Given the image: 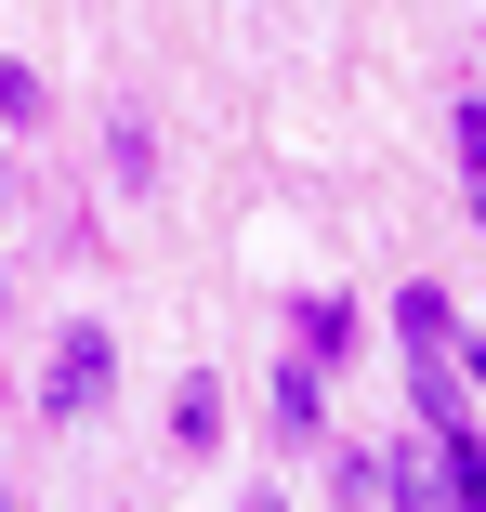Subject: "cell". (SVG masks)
Masks as SVG:
<instances>
[{
    "instance_id": "cell-1",
    "label": "cell",
    "mask_w": 486,
    "mask_h": 512,
    "mask_svg": "<svg viewBox=\"0 0 486 512\" xmlns=\"http://www.w3.org/2000/svg\"><path fill=\"white\" fill-rule=\"evenodd\" d=\"M106 381H119V342L92 329V316L40 355V407H53V421H92V407H106Z\"/></svg>"
},
{
    "instance_id": "cell-2",
    "label": "cell",
    "mask_w": 486,
    "mask_h": 512,
    "mask_svg": "<svg viewBox=\"0 0 486 512\" xmlns=\"http://www.w3.org/2000/svg\"><path fill=\"white\" fill-rule=\"evenodd\" d=\"M171 447H224V381H171Z\"/></svg>"
},
{
    "instance_id": "cell-3",
    "label": "cell",
    "mask_w": 486,
    "mask_h": 512,
    "mask_svg": "<svg viewBox=\"0 0 486 512\" xmlns=\"http://www.w3.org/2000/svg\"><path fill=\"white\" fill-rule=\"evenodd\" d=\"M329 355H355V302H342V289L303 302V368H329Z\"/></svg>"
},
{
    "instance_id": "cell-4",
    "label": "cell",
    "mask_w": 486,
    "mask_h": 512,
    "mask_svg": "<svg viewBox=\"0 0 486 512\" xmlns=\"http://www.w3.org/2000/svg\"><path fill=\"white\" fill-rule=\"evenodd\" d=\"M316 421H329V407H316V368L289 355V368H276V434H289V447H316Z\"/></svg>"
},
{
    "instance_id": "cell-5",
    "label": "cell",
    "mask_w": 486,
    "mask_h": 512,
    "mask_svg": "<svg viewBox=\"0 0 486 512\" xmlns=\"http://www.w3.org/2000/svg\"><path fill=\"white\" fill-rule=\"evenodd\" d=\"M460 184H473V224H486V92L460 106Z\"/></svg>"
}]
</instances>
